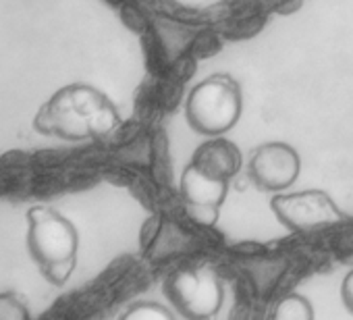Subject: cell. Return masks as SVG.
I'll return each instance as SVG.
<instances>
[{
	"label": "cell",
	"mask_w": 353,
	"mask_h": 320,
	"mask_svg": "<svg viewBox=\"0 0 353 320\" xmlns=\"http://www.w3.org/2000/svg\"><path fill=\"white\" fill-rule=\"evenodd\" d=\"M44 125L40 131L57 133L65 139H90L108 135L119 123L121 114L114 104L96 88L73 83L63 88L46 108H42Z\"/></svg>",
	"instance_id": "cell-1"
},
{
	"label": "cell",
	"mask_w": 353,
	"mask_h": 320,
	"mask_svg": "<svg viewBox=\"0 0 353 320\" xmlns=\"http://www.w3.org/2000/svg\"><path fill=\"white\" fill-rule=\"evenodd\" d=\"M243 108L239 83L229 73H214L196 83L185 100V119L190 127L206 137L231 131Z\"/></svg>",
	"instance_id": "cell-2"
},
{
	"label": "cell",
	"mask_w": 353,
	"mask_h": 320,
	"mask_svg": "<svg viewBox=\"0 0 353 320\" xmlns=\"http://www.w3.org/2000/svg\"><path fill=\"white\" fill-rule=\"evenodd\" d=\"M270 210L276 221L293 233L336 227L349 221V217L322 190H303L293 194L279 192L270 200Z\"/></svg>",
	"instance_id": "cell-3"
},
{
	"label": "cell",
	"mask_w": 353,
	"mask_h": 320,
	"mask_svg": "<svg viewBox=\"0 0 353 320\" xmlns=\"http://www.w3.org/2000/svg\"><path fill=\"white\" fill-rule=\"evenodd\" d=\"M164 295L181 316L204 320L221 310L223 283L212 268L176 270L166 279Z\"/></svg>",
	"instance_id": "cell-4"
},
{
	"label": "cell",
	"mask_w": 353,
	"mask_h": 320,
	"mask_svg": "<svg viewBox=\"0 0 353 320\" xmlns=\"http://www.w3.org/2000/svg\"><path fill=\"white\" fill-rule=\"evenodd\" d=\"M30 235L28 246L40 266L71 260L77 254L79 235L71 221L46 206H34L28 212Z\"/></svg>",
	"instance_id": "cell-5"
},
{
	"label": "cell",
	"mask_w": 353,
	"mask_h": 320,
	"mask_svg": "<svg viewBox=\"0 0 353 320\" xmlns=\"http://www.w3.org/2000/svg\"><path fill=\"white\" fill-rule=\"evenodd\" d=\"M301 171V158L297 150L285 141L260 143L248 163L250 181L262 192H285L291 188Z\"/></svg>",
	"instance_id": "cell-6"
},
{
	"label": "cell",
	"mask_w": 353,
	"mask_h": 320,
	"mask_svg": "<svg viewBox=\"0 0 353 320\" xmlns=\"http://www.w3.org/2000/svg\"><path fill=\"white\" fill-rule=\"evenodd\" d=\"M179 194L185 206V212L200 225L212 227L221 217V206L229 194V181L214 179L192 163L183 169L179 181Z\"/></svg>",
	"instance_id": "cell-7"
},
{
	"label": "cell",
	"mask_w": 353,
	"mask_h": 320,
	"mask_svg": "<svg viewBox=\"0 0 353 320\" xmlns=\"http://www.w3.org/2000/svg\"><path fill=\"white\" fill-rule=\"evenodd\" d=\"M190 163L214 179L231 181L241 169L243 156L235 141L223 135H212L196 148Z\"/></svg>",
	"instance_id": "cell-8"
},
{
	"label": "cell",
	"mask_w": 353,
	"mask_h": 320,
	"mask_svg": "<svg viewBox=\"0 0 353 320\" xmlns=\"http://www.w3.org/2000/svg\"><path fill=\"white\" fill-rule=\"evenodd\" d=\"M272 318L274 320H312L314 310H312V303L303 295L289 293L276 303Z\"/></svg>",
	"instance_id": "cell-9"
},
{
	"label": "cell",
	"mask_w": 353,
	"mask_h": 320,
	"mask_svg": "<svg viewBox=\"0 0 353 320\" xmlns=\"http://www.w3.org/2000/svg\"><path fill=\"white\" fill-rule=\"evenodd\" d=\"M123 318L125 320H172L174 316L162 303H156V301H139V303L131 306L123 314Z\"/></svg>",
	"instance_id": "cell-10"
},
{
	"label": "cell",
	"mask_w": 353,
	"mask_h": 320,
	"mask_svg": "<svg viewBox=\"0 0 353 320\" xmlns=\"http://www.w3.org/2000/svg\"><path fill=\"white\" fill-rule=\"evenodd\" d=\"M30 310L15 293H0V320H26Z\"/></svg>",
	"instance_id": "cell-11"
},
{
	"label": "cell",
	"mask_w": 353,
	"mask_h": 320,
	"mask_svg": "<svg viewBox=\"0 0 353 320\" xmlns=\"http://www.w3.org/2000/svg\"><path fill=\"white\" fill-rule=\"evenodd\" d=\"M73 268H75V258H71V260H63V262L46 264V266H42V272L46 274V279H48L50 283H54V285H63V283H67V279L71 277Z\"/></svg>",
	"instance_id": "cell-12"
},
{
	"label": "cell",
	"mask_w": 353,
	"mask_h": 320,
	"mask_svg": "<svg viewBox=\"0 0 353 320\" xmlns=\"http://www.w3.org/2000/svg\"><path fill=\"white\" fill-rule=\"evenodd\" d=\"M341 299L345 303V308L353 314V270H349L343 279L341 285Z\"/></svg>",
	"instance_id": "cell-13"
}]
</instances>
